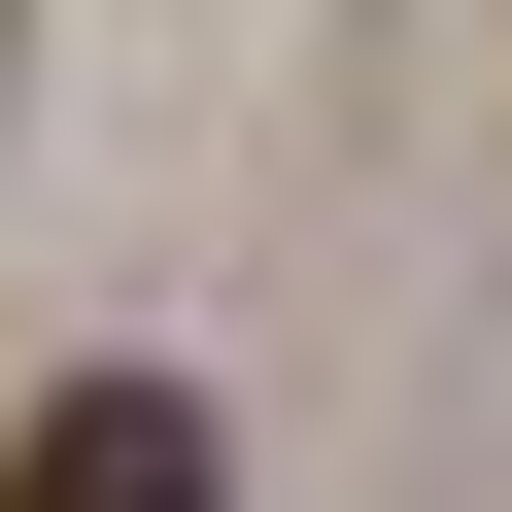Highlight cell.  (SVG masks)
<instances>
[{
  "mask_svg": "<svg viewBox=\"0 0 512 512\" xmlns=\"http://www.w3.org/2000/svg\"><path fill=\"white\" fill-rule=\"evenodd\" d=\"M0 512H239L205 478V376H69L35 444H0Z\"/></svg>",
  "mask_w": 512,
  "mask_h": 512,
  "instance_id": "6da1fadb",
  "label": "cell"
}]
</instances>
